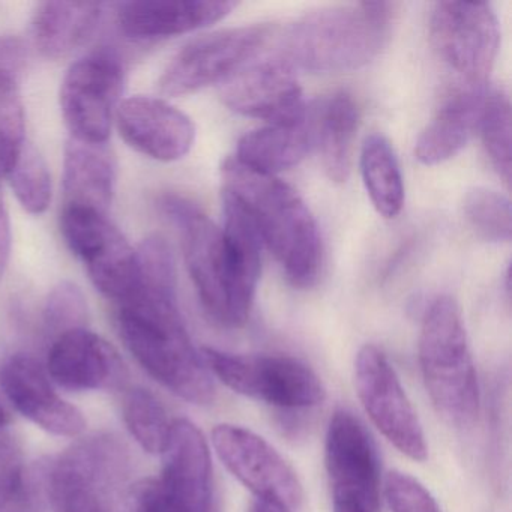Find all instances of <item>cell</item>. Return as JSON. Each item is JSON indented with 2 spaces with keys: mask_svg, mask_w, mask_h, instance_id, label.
<instances>
[{
  "mask_svg": "<svg viewBox=\"0 0 512 512\" xmlns=\"http://www.w3.org/2000/svg\"><path fill=\"white\" fill-rule=\"evenodd\" d=\"M212 446L227 470L254 494L295 511L304 499L301 481L286 458L262 436L235 424L215 425Z\"/></svg>",
  "mask_w": 512,
  "mask_h": 512,
  "instance_id": "cell-13",
  "label": "cell"
},
{
  "mask_svg": "<svg viewBox=\"0 0 512 512\" xmlns=\"http://www.w3.org/2000/svg\"><path fill=\"white\" fill-rule=\"evenodd\" d=\"M8 425H10V416H8V412L5 410L4 404L0 401V434L8 431Z\"/></svg>",
  "mask_w": 512,
  "mask_h": 512,
  "instance_id": "cell-40",
  "label": "cell"
},
{
  "mask_svg": "<svg viewBox=\"0 0 512 512\" xmlns=\"http://www.w3.org/2000/svg\"><path fill=\"white\" fill-rule=\"evenodd\" d=\"M158 479L169 512H214L208 440L190 419H173Z\"/></svg>",
  "mask_w": 512,
  "mask_h": 512,
  "instance_id": "cell-16",
  "label": "cell"
},
{
  "mask_svg": "<svg viewBox=\"0 0 512 512\" xmlns=\"http://www.w3.org/2000/svg\"><path fill=\"white\" fill-rule=\"evenodd\" d=\"M464 215L476 233L488 242H509L512 214L509 200L497 191L472 188L464 197Z\"/></svg>",
  "mask_w": 512,
  "mask_h": 512,
  "instance_id": "cell-30",
  "label": "cell"
},
{
  "mask_svg": "<svg viewBox=\"0 0 512 512\" xmlns=\"http://www.w3.org/2000/svg\"><path fill=\"white\" fill-rule=\"evenodd\" d=\"M118 182V163L109 143L70 139L64 157V206L109 214Z\"/></svg>",
  "mask_w": 512,
  "mask_h": 512,
  "instance_id": "cell-22",
  "label": "cell"
},
{
  "mask_svg": "<svg viewBox=\"0 0 512 512\" xmlns=\"http://www.w3.org/2000/svg\"><path fill=\"white\" fill-rule=\"evenodd\" d=\"M418 359L437 413L454 427H472L481 404L478 376L460 307L451 296H439L425 311Z\"/></svg>",
  "mask_w": 512,
  "mask_h": 512,
  "instance_id": "cell-5",
  "label": "cell"
},
{
  "mask_svg": "<svg viewBox=\"0 0 512 512\" xmlns=\"http://www.w3.org/2000/svg\"><path fill=\"white\" fill-rule=\"evenodd\" d=\"M332 508H334L332 512H371L362 506L352 505V503H332Z\"/></svg>",
  "mask_w": 512,
  "mask_h": 512,
  "instance_id": "cell-39",
  "label": "cell"
},
{
  "mask_svg": "<svg viewBox=\"0 0 512 512\" xmlns=\"http://www.w3.org/2000/svg\"><path fill=\"white\" fill-rule=\"evenodd\" d=\"M0 388L14 409L26 419L59 437H79L86 430L85 415L53 388L46 368L26 353H17L0 367Z\"/></svg>",
  "mask_w": 512,
  "mask_h": 512,
  "instance_id": "cell-17",
  "label": "cell"
},
{
  "mask_svg": "<svg viewBox=\"0 0 512 512\" xmlns=\"http://www.w3.org/2000/svg\"><path fill=\"white\" fill-rule=\"evenodd\" d=\"M358 124V106L346 92L334 95L323 107L316 127V140L323 169L331 181L344 182L349 178Z\"/></svg>",
  "mask_w": 512,
  "mask_h": 512,
  "instance_id": "cell-25",
  "label": "cell"
},
{
  "mask_svg": "<svg viewBox=\"0 0 512 512\" xmlns=\"http://www.w3.org/2000/svg\"><path fill=\"white\" fill-rule=\"evenodd\" d=\"M238 4L223 0H142L121 5L118 25L128 38L161 40L208 28Z\"/></svg>",
  "mask_w": 512,
  "mask_h": 512,
  "instance_id": "cell-20",
  "label": "cell"
},
{
  "mask_svg": "<svg viewBox=\"0 0 512 512\" xmlns=\"http://www.w3.org/2000/svg\"><path fill=\"white\" fill-rule=\"evenodd\" d=\"M391 512H442L430 491L413 476L392 470L383 487Z\"/></svg>",
  "mask_w": 512,
  "mask_h": 512,
  "instance_id": "cell-33",
  "label": "cell"
},
{
  "mask_svg": "<svg viewBox=\"0 0 512 512\" xmlns=\"http://www.w3.org/2000/svg\"><path fill=\"white\" fill-rule=\"evenodd\" d=\"M29 493L25 461L10 431L0 434V509Z\"/></svg>",
  "mask_w": 512,
  "mask_h": 512,
  "instance_id": "cell-34",
  "label": "cell"
},
{
  "mask_svg": "<svg viewBox=\"0 0 512 512\" xmlns=\"http://www.w3.org/2000/svg\"><path fill=\"white\" fill-rule=\"evenodd\" d=\"M26 146V115L20 91L0 94V179L10 175Z\"/></svg>",
  "mask_w": 512,
  "mask_h": 512,
  "instance_id": "cell-32",
  "label": "cell"
},
{
  "mask_svg": "<svg viewBox=\"0 0 512 512\" xmlns=\"http://www.w3.org/2000/svg\"><path fill=\"white\" fill-rule=\"evenodd\" d=\"M89 307L82 289L71 281H61L47 296L44 323L53 340L65 332L88 328Z\"/></svg>",
  "mask_w": 512,
  "mask_h": 512,
  "instance_id": "cell-31",
  "label": "cell"
},
{
  "mask_svg": "<svg viewBox=\"0 0 512 512\" xmlns=\"http://www.w3.org/2000/svg\"><path fill=\"white\" fill-rule=\"evenodd\" d=\"M46 371L52 382L73 392L116 389L127 379L118 350L88 328L65 332L53 340Z\"/></svg>",
  "mask_w": 512,
  "mask_h": 512,
  "instance_id": "cell-19",
  "label": "cell"
},
{
  "mask_svg": "<svg viewBox=\"0 0 512 512\" xmlns=\"http://www.w3.org/2000/svg\"><path fill=\"white\" fill-rule=\"evenodd\" d=\"M223 193L253 221L262 244L274 254L290 283L311 287L322 269L319 227L298 191L277 176L253 172L227 158L221 167Z\"/></svg>",
  "mask_w": 512,
  "mask_h": 512,
  "instance_id": "cell-3",
  "label": "cell"
},
{
  "mask_svg": "<svg viewBox=\"0 0 512 512\" xmlns=\"http://www.w3.org/2000/svg\"><path fill=\"white\" fill-rule=\"evenodd\" d=\"M437 58L454 74V88H488L499 52V20L484 2H437L430 16Z\"/></svg>",
  "mask_w": 512,
  "mask_h": 512,
  "instance_id": "cell-8",
  "label": "cell"
},
{
  "mask_svg": "<svg viewBox=\"0 0 512 512\" xmlns=\"http://www.w3.org/2000/svg\"><path fill=\"white\" fill-rule=\"evenodd\" d=\"M488 88H454L416 140L415 155L424 166L454 158L479 130Z\"/></svg>",
  "mask_w": 512,
  "mask_h": 512,
  "instance_id": "cell-21",
  "label": "cell"
},
{
  "mask_svg": "<svg viewBox=\"0 0 512 512\" xmlns=\"http://www.w3.org/2000/svg\"><path fill=\"white\" fill-rule=\"evenodd\" d=\"M103 16L97 2H46L32 17V40L44 58H67L91 40Z\"/></svg>",
  "mask_w": 512,
  "mask_h": 512,
  "instance_id": "cell-23",
  "label": "cell"
},
{
  "mask_svg": "<svg viewBox=\"0 0 512 512\" xmlns=\"http://www.w3.org/2000/svg\"><path fill=\"white\" fill-rule=\"evenodd\" d=\"M28 64V49L17 37H0V94L19 91Z\"/></svg>",
  "mask_w": 512,
  "mask_h": 512,
  "instance_id": "cell-35",
  "label": "cell"
},
{
  "mask_svg": "<svg viewBox=\"0 0 512 512\" xmlns=\"http://www.w3.org/2000/svg\"><path fill=\"white\" fill-rule=\"evenodd\" d=\"M325 467L332 503L380 509V467L370 434L353 413L338 409L329 421Z\"/></svg>",
  "mask_w": 512,
  "mask_h": 512,
  "instance_id": "cell-14",
  "label": "cell"
},
{
  "mask_svg": "<svg viewBox=\"0 0 512 512\" xmlns=\"http://www.w3.org/2000/svg\"><path fill=\"white\" fill-rule=\"evenodd\" d=\"M10 185L22 208L32 215H41L52 203V175L43 155L26 143L16 166L11 170Z\"/></svg>",
  "mask_w": 512,
  "mask_h": 512,
  "instance_id": "cell-29",
  "label": "cell"
},
{
  "mask_svg": "<svg viewBox=\"0 0 512 512\" xmlns=\"http://www.w3.org/2000/svg\"><path fill=\"white\" fill-rule=\"evenodd\" d=\"M365 190L382 217L395 218L404 206V182L400 163L391 143L382 134H371L361 151Z\"/></svg>",
  "mask_w": 512,
  "mask_h": 512,
  "instance_id": "cell-26",
  "label": "cell"
},
{
  "mask_svg": "<svg viewBox=\"0 0 512 512\" xmlns=\"http://www.w3.org/2000/svg\"><path fill=\"white\" fill-rule=\"evenodd\" d=\"M11 244H13V236H11L10 214L5 206L4 196L0 193V280L4 278L10 262Z\"/></svg>",
  "mask_w": 512,
  "mask_h": 512,
  "instance_id": "cell-36",
  "label": "cell"
},
{
  "mask_svg": "<svg viewBox=\"0 0 512 512\" xmlns=\"http://www.w3.org/2000/svg\"><path fill=\"white\" fill-rule=\"evenodd\" d=\"M61 230L68 248L107 299L119 305L134 295L139 286L136 250L109 214L64 206Z\"/></svg>",
  "mask_w": 512,
  "mask_h": 512,
  "instance_id": "cell-10",
  "label": "cell"
},
{
  "mask_svg": "<svg viewBox=\"0 0 512 512\" xmlns=\"http://www.w3.org/2000/svg\"><path fill=\"white\" fill-rule=\"evenodd\" d=\"M0 512H34V509H32L31 493L0 509Z\"/></svg>",
  "mask_w": 512,
  "mask_h": 512,
  "instance_id": "cell-38",
  "label": "cell"
},
{
  "mask_svg": "<svg viewBox=\"0 0 512 512\" xmlns=\"http://www.w3.org/2000/svg\"><path fill=\"white\" fill-rule=\"evenodd\" d=\"M223 103L233 112L268 125L307 119V104L295 70L280 56L250 62L220 85Z\"/></svg>",
  "mask_w": 512,
  "mask_h": 512,
  "instance_id": "cell-15",
  "label": "cell"
},
{
  "mask_svg": "<svg viewBox=\"0 0 512 512\" xmlns=\"http://www.w3.org/2000/svg\"><path fill=\"white\" fill-rule=\"evenodd\" d=\"M482 142L497 175L511 182V104L502 91L488 92L481 124Z\"/></svg>",
  "mask_w": 512,
  "mask_h": 512,
  "instance_id": "cell-28",
  "label": "cell"
},
{
  "mask_svg": "<svg viewBox=\"0 0 512 512\" xmlns=\"http://www.w3.org/2000/svg\"><path fill=\"white\" fill-rule=\"evenodd\" d=\"M269 26H242L197 38L172 59L158 80L161 94L184 97L223 83L253 62L271 38Z\"/></svg>",
  "mask_w": 512,
  "mask_h": 512,
  "instance_id": "cell-12",
  "label": "cell"
},
{
  "mask_svg": "<svg viewBox=\"0 0 512 512\" xmlns=\"http://www.w3.org/2000/svg\"><path fill=\"white\" fill-rule=\"evenodd\" d=\"M115 119L130 148L161 163L181 160L196 140L193 121L161 98H127L119 104Z\"/></svg>",
  "mask_w": 512,
  "mask_h": 512,
  "instance_id": "cell-18",
  "label": "cell"
},
{
  "mask_svg": "<svg viewBox=\"0 0 512 512\" xmlns=\"http://www.w3.org/2000/svg\"><path fill=\"white\" fill-rule=\"evenodd\" d=\"M248 512H292L278 503L269 502V500L254 499Z\"/></svg>",
  "mask_w": 512,
  "mask_h": 512,
  "instance_id": "cell-37",
  "label": "cell"
},
{
  "mask_svg": "<svg viewBox=\"0 0 512 512\" xmlns=\"http://www.w3.org/2000/svg\"><path fill=\"white\" fill-rule=\"evenodd\" d=\"M212 377L236 394L280 409H310L325 401L322 379L305 362L287 355H238L200 350Z\"/></svg>",
  "mask_w": 512,
  "mask_h": 512,
  "instance_id": "cell-7",
  "label": "cell"
},
{
  "mask_svg": "<svg viewBox=\"0 0 512 512\" xmlns=\"http://www.w3.org/2000/svg\"><path fill=\"white\" fill-rule=\"evenodd\" d=\"M127 448L112 434L80 440L49 464L46 490L55 512H115L128 476Z\"/></svg>",
  "mask_w": 512,
  "mask_h": 512,
  "instance_id": "cell-6",
  "label": "cell"
},
{
  "mask_svg": "<svg viewBox=\"0 0 512 512\" xmlns=\"http://www.w3.org/2000/svg\"><path fill=\"white\" fill-rule=\"evenodd\" d=\"M124 85V64L115 50L101 47L74 62L59 95L70 139L109 143Z\"/></svg>",
  "mask_w": 512,
  "mask_h": 512,
  "instance_id": "cell-9",
  "label": "cell"
},
{
  "mask_svg": "<svg viewBox=\"0 0 512 512\" xmlns=\"http://www.w3.org/2000/svg\"><path fill=\"white\" fill-rule=\"evenodd\" d=\"M392 10V4L364 2L311 11L287 28L277 56L310 73L358 70L385 47Z\"/></svg>",
  "mask_w": 512,
  "mask_h": 512,
  "instance_id": "cell-4",
  "label": "cell"
},
{
  "mask_svg": "<svg viewBox=\"0 0 512 512\" xmlns=\"http://www.w3.org/2000/svg\"><path fill=\"white\" fill-rule=\"evenodd\" d=\"M160 208L181 233L185 265L203 310L224 328L244 326L259 286V260L224 238L221 227L190 200L164 196Z\"/></svg>",
  "mask_w": 512,
  "mask_h": 512,
  "instance_id": "cell-2",
  "label": "cell"
},
{
  "mask_svg": "<svg viewBox=\"0 0 512 512\" xmlns=\"http://www.w3.org/2000/svg\"><path fill=\"white\" fill-rule=\"evenodd\" d=\"M122 418L143 451L161 455L169 440L173 419L151 391L142 386L128 389L122 400Z\"/></svg>",
  "mask_w": 512,
  "mask_h": 512,
  "instance_id": "cell-27",
  "label": "cell"
},
{
  "mask_svg": "<svg viewBox=\"0 0 512 512\" xmlns=\"http://www.w3.org/2000/svg\"><path fill=\"white\" fill-rule=\"evenodd\" d=\"M116 326L125 347L161 386L197 406L215 400L214 379L191 341L176 292L137 287L118 305Z\"/></svg>",
  "mask_w": 512,
  "mask_h": 512,
  "instance_id": "cell-1",
  "label": "cell"
},
{
  "mask_svg": "<svg viewBox=\"0 0 512 512\" xmlns=\"http://www.w3.org/2000/svg\"><path fill=\"white\" fill-rule=\"evenodd\" d=\"M316 140V127L304 119L298 124L266 125L245 134L238 143L236 161L253 172L275 176L298 166Z\"/></svg>",
  "mask_w": 512,
  "mask_h": 512,
  "instance_id": "cell-24",
  "label": "cell"
},
{
  "mask_svg": "<svg viewBox=\"0 0 512 512\" xmlns=\"http://www.w3.org/2000/svg\"><path fill=\"white\" fill-rule=\"evenodd\" d=\"M355 386L365 413L382 436L410 460H427V440L418 413L379 347L367 344L359 350Z\"/></svg>",
  "mask_w": 512,
  "mask_h": 512,
  "instance_id": "cell-11",
  "label": "cell"
}]
</instances>
